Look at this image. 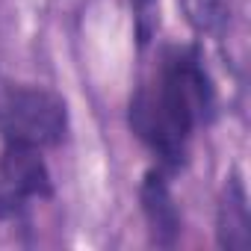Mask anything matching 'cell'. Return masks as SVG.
<instances>
[{
    "mask_svg": "<svg viewBox=\"0 0 251 251\" xmlns=\"http://www.w3.org/2000/svg\"><path fill=\"white\" fill-rule=\"evenodd\" d=\"M216 115V89L198 48H166L157 71L130 98L127 121L166 175L189 157L192 133Z\"/></svg>",
    "mask_w": 251,
    "mask_h": 251,
    "instance_id": "6da1fadb",
    "label": "cell"
},
{
    "mask_svg": "<svg viewBox=\"0 0 251 251\" xmlns=\"http://www.w3.org/2000/svg\"><path fill=\"white\" fill-rule=\"evenodd\" d=\"M0 136L33 148H56L68 136V106L45 89L0 80Z\"/></svg>",
    "mask_w": 251,
    "mask_h": 251,
    "instance_id": "7a4b0ae2",
    "label": "cell"
},
{
    "mask_svg": "<svg viewBox=\"0 0 251 251\" xmlns=\"http://www.w3.org/2000/svg\"><path fill=\"white\" fill-rule=\"evenodd\" d=\"M53 198V180L42 148L3 142L0 151V222L24 219L33 201Z\"/></svg>",
    "mask_w": 251,
    "mask_h": 251,
    "instance_id": "3957f363",
    "label": "cell"
},
{
    "mask_svg": "<svg viewBox=\"0 0 251 251\" xmlns=\"http://www.w3.org/2000/svg\"><path fill=\"white\" fill-rule=\"evenodd\" d=\"M139 201H142V213L148 222L151 242L160 248L177 245V239L183 233V219H180V210L175 204V195L169 189L163 169H151L145 175L142 189H139Z\"/></svg>",
    "mask_w": 251,
    "mask_h": 251,
    "instance_id": "277c9868",
    "label": "cell"
},
{
    "mask_svg": "<svg viewBox=\"0 0 251 251\" xmlns=\"http://www.w3.org/2000/svg\"><path fill=\"white\" fill-rule=\"evenodd\" d=\"M216 242L227 251H245L251 245V213L239 175H230L222 186L216 207Z\"/></svg>",
    "mask_w": 251,
    "mask_h": 251,
    "instance_id": "5b68a950",
    "label": "cell"
},
{
    "mask_svg": "<svg viewBox=\"0 0 251 251\" xmlns=\"http://www.w3.org/2000/svg\"><path fill=\"white\" fill-rule=\"evenodd\" d=\"M180 6L198 33L219 36L227 27V0H180Z\"/></svg>",
    "mask_w": 251,
    "mask_h": 251,
    "instance_id": "8992f818",
    "label": "cell"
},
{
    "mask_svg": "<svg viewBox=\"0 0 251 251\" xmlns=\"http://www.w3.org/2000/svg\"><path fill=\"white\" fill-rule=\"evenodd\" d=\"M133 3V12H136V30H139V42L145 45L151 39V30H154V3L157 0H130Z\"/></svg>",
    "mask_w": 251,
    "mask_h": 251,
    "instance_id": "52a82bcc",
    "label": "cell"
}]
</instances>
